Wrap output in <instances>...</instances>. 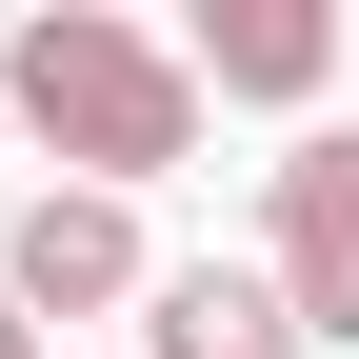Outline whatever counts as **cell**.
<instances>
[{
  "instance_id": "obj_1",
  "label": "cell",
  "mask_w": 359,
  "mask_h": 359,
  "mask_svg": "<svg viewBox=\"0 0 359 359\" xmlns=\"http://www.w3.org/2000/svg\"><path fill=\"white\" fill-rule=\"evenodd\" d=\"M0 120H20V140H60V180L140 200V180L200 160V60L140 40L120 0H40V20L0 40Z\"/></svg>"
},
{
  "instance_id": "obj_2",
  "label": "cell",
  "mask_w": 359,
  "mask_h": 359,
  "mask_svg": "<svg viewBox=\"0 0 359 359\" xmlns=\"http://www.w3.org/2000/svg\"><path fill=\"white\" fill-rule=\"evenodd\" d=\"M180 259L140 240V200H100V180H40L20 219H0V299L20 320H120V299H160Z\"/></svg>"
},
{
  "instance_id": "obj_3",
  "label": "cell",
  "mask_w": 359,
  "mask_h": 359,
  "mask_svg": "<svg viewBox=\"0 0 359 359\" xmlns=\"http://www.w3.org/2000/svg\"><path fill=\"white\" fill-rule=\"evenodd\" d=\"M259 280L299 299V339H359V120L280 160V200H259Z\"/></svg>"
},
{
  "instance_id": "obj_4",
  "label": "cell",
  "mask_w": 359,
  "mask_h": 359,
  "mask_svg": "<svg viewBox=\"0 0 359 359\" xmlns=\"http://www.w3.org/2000/svg\"><path fill=\"white\" fill-rule=\"evenodd\" d=\"M180 60H200V100H320V80H339V20H320V0H200Z\"/></svg>"
},
{
  "instance_id": "obj_5",
  "label": "cell",
  "mask_w": 359,
  "mask_h": 359,
  "mask_svg": "<svg viewBox=\"0 0 359 359\" xmlns=\"http://www.w3.org/2000/svg\"><path fill=\"white\" fill-rule=\"evenodd\" d=\"M140 359H299V299L259 280V259H180L140 299Z\"/></svg>"
},
{
  "instance_id": "obj_6",
  "label": "cell",
  "mask_w": 359,
  "mask_h": 359,
  "mask_svg": "<svg viewBox=\"0 0 359 359\" xmlns=\"http://www.w3.org/2000/svg\"><path fill=\"white\" fill-rule=\"evenodd\" d=\"M0 359H40V320H20V299H0Z\"/></svg>"
}]
</instances>
